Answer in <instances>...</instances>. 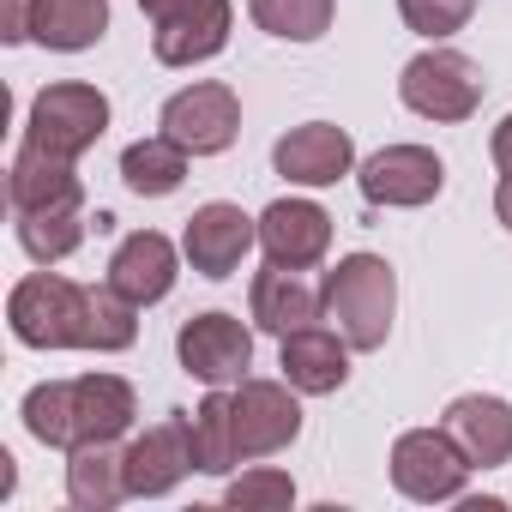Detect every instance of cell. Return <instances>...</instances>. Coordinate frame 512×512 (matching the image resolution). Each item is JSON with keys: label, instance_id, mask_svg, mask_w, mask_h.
I'll use <instances>...</instances> for the list:
<instances>
[{"label": "cell", "instance_id": "6da1fadb", "mask_svg": "<svg viewBox=\"0 0 512 512\" xmlns=\"http://www.w3.org/2000/svg\"><path fill=\"white\" fill-rule=\"evenodd\" d=\"M25 428L31 440L73 452V446H97V440H121L139 416V398L121 374H79V380H43L25 392Z\"/></svg>", "mask_w": 512, "mask_h": 512}, {"label": "cell", "instance_id": "7a4b0ae2", "mask_svg": "<svg viewBox=\"0 0 512 512\" xmlns=\"http://www.w3.org/2000/svg\"><path fill=\"white\" fill-rule=\"evenodd\" d=\"M326 320L344 332L350 350H380L392 338V314H398V278L380 253H344L320 284Z\"/></svg>", "mask_w": 512, "mask_h": 512}, {"label": "cell", "instance_id": "3957f363", "mask_svg": "<svg viewBox=\"0 0 512 512\" xmlns=\"http://www.w3.org/2000/svg\"><path fill=\"white\" fill-rule=\"evenodd\" d=\"M7 326L31 350H85L91 338V290L61 272H31L7 296Z\"/></svg>", "mask_w": 512, "mask_h": 512}, {"label": "cell", "instance_id": "277c9868", "mask_svg": "<svg viewBox=\"0 0 512 512\" xmlns=\"http://www.w3.org/2000/svg\"><path fill=\"white\" fill-rule=\"evenodd\" d=\"M398 97L410 115L422 121H470L482 103V67L458 49H422L416 61H404L398 73Z\"/></svg>", "mask_w": 512, "mask_h": 512}, {"label": "cell", "instance_id": "5b68a950", "mask_svg": "<svg viewBox=\"0 0 512 512\" xmlns=\"http://www.w3.org/2000/svg\"><path fill=\"white\" fill-rule=\"evenodd\" d=\"M109 133V97L97 85H79V79H61V85H43L31 97V115H25V139H37L43 151L55 157H85L97 139Z\"/></svg>", "mask_w": 512, "mask_h": 512}, {"label": "cell", "instance_id": "8992f818", "mask_svg": "<svg viewBox=\"0 0 512 512\" xmlns=\"http://www.w3.org/2000/svg\"><path fill=\"white\" fill-rule=\"evenodd\" d=\"M139 13L151 19V49L163 67H199L229 49V0H139Z\"/></svg>", "mask_w": 512, "mask_h": 512}, {"label": "cell", "instance_id": "52a82bcc", "mask_svg": "<svg viewBox=\"0 0 512 512\" xmlns=\"http://www.w3.org/2000/svg\"><path fill=\"white\" fill-rule=\"evenodd\" d=\"M470 470H476L470 452L446 428H410V434L392 440V482H398L404 500H422V506L458 500Z\"/></svg>", "mask_w": 512, "mask_h": 512}, {"label": "cell", "instance_id": "ba28073f", "mask_svg": "<svg viewBox=\"0 0 512 512\" xmlns=\"http://www.w3.org/2000/svg\"><path fill=\"white\" fill-rule=\"evenodd\" d=\"M302 392L290 380H241L229 392V422H235V452L241 458H272L296 446L302 434Z\"/></svg>", "mask_w": 512, "mask_h": 512}, {"label": "cell", "instance_id": "9c48e42d", "mask_svg": "<svg viewBox=\"0 0 512 512\" xmlns=\"http://www.w3.org/2000/svg\"><path fill=\"white\" fill-rule=\"evenodd\" d=\"M157 127H163L181 151L217 157V151H229L235 133H241V97H235L223 79H199V85H187V91H175V97L163 103Z\"/></svg>", "mask_w": 512, "mask_h": 512}, {"label": "cell", "instance_id": "30bf717a", "mask_svg": "<svg viewBox=\"0 0 512 512\" xmlns=\"http://www.w3.org/2000/svg\"><path fill=\"white\" fill-rule=\"evenodd\" d=\"M356 181H362V199H368V205L416 211V205L440 199L446 163H440L428 145H386V151H374V157L356 169Z\"/></svg>", "mask_w": 512, "mask_h": 512}, {"label": "cell", "instance_id": "8fae6325", "mask_svg": "<svg viewBox=\"0 0 512 512\" xmlns=\"http://www.w3.org/2000/svg\"><path fill=\"white\" fill-rule=\"evenodd\" d=\"M175 356L205 386H241L253 368V332L235 314H193L175 332Z\"/></svg>", "mask_w": 512, "mask_h": 512}, {"label": "cell", "instance_id": "7c38bea8", "mask_svg": "<svg viewBox=\"0 0 512 512\" xmlns=\"http://www.w3.org/2000/svg\"><path fill=\"white\" fill-rule=\"evenodd\" d=\"M253 241H260V217H247V211L229 205V199L199 205V211L187 217V229H181V253H187V266H193L199 278H229V272H241V260H247Z\"/></svg>", "mask_w": 512, "mask_h": 512}, {"label": "cell", "instance_id": "4fadbf2b", "mask_svg": "<svg viewBox=\"0 0 512 512\" xmlns=\"http://www.w3.org/2000/svg\"><path fill=\"white\" fill-rule=\"evenodd\" d=\"M272 169L296 187H332L356 169V139L332 121H308V127H290L278 145H272Z\"/></svg>", "mask_w": 512, "mask_h": 512}, {"label": "cell", "instance_id": "5bb4252c", "mask_svg": "<svg viewBox=\"0 0 512 512\" xmlns=\"http://www.w3.org/2000/svg\"><path fill=\"white\" fill-rule=\"evenodd\" d=\"M260 247H266L272 266H290V272L320 266L326 247H332V217H326V205H314V199H272V205L260 211Z\"/></svg>", "mask_w": 512, "mask_h": 512}, {"label": "cell", "instance_id": "9a60e30c", "mask_svg": "<svg viewBox=\"0 0 512 512\" xmlns=\"http://www.w3.org/2000/svg\"><path fill=\"white\" fill-rule=\"evenodd\" d=\"M121 470H127V494H133V500H157V494L181 488V476L193 470L187 416H175V422H157V428L133 434V440H127V452H121Z\"/></svg>", "mask_w": 512, "mask_h": 512}, {"label": "cell", "instance_id": "2e32d148", "mask_svg": "<svg viewBox=\"0 0 512 512\" xmlns=\"http://www.w3.org/2000/svg\"><path fill=\"white\" fill-rule=\"evenodd\" d=\"M175 272H181V253H175V241L157 235V229H133V235H121V247L109 253V284H115L133 308L163 302V296L175 290Z\"/></svg>", "mask_w": 512, "mask_h": 512}, {"label": "cell", "instance_id": "e0dca14e", "mask_svg": "<svg viewBox=\"0 0 512 512\" xmlns=\"http://www.w3.org/2000/svg\"><path fill=\"white\" fill-rule=\"evenodd\" d=\"M247 314H253V326H260V332L290 338V332H308V326L326 314V302H320V290H314L302 272L266 260V272L253 278V290H247Z\"/></svg>", "mask_w": 512, "mask_h": 512}, {"label": "cell", "instance_id": "ac0fdd59", "mask_svg": "<svg viewBox=\"0 0 512 512\" xmlns=\"http://www.w3.org/2000/svg\"><path fill=\"white\" fill-rule=\"evenodd\" d=\"M284 350H278V368H284V380L302 392V398H326V392H338L344 380H350V344H344V332L332 326H308V332H290V338H278Z\"/></svg>", "mask_w": 512, "mask_h": 512}, {"label": "cell", "instance_id": "d6986e66", "mask_svg": "<svg viewBox=\"0 0 512 512\" xmlns=\"http://www.w3.org/2000/svg\"><path fill=\"white\" fill-rule=\"evenodd\" d=\"M440 428H446V434L470 452V464H482V470H494V464L512 458V404H506V398L464 392V398L446 404V422H440Z\"/></svg>", "mask_w": 512, "mask_h": 512}, {"label": "cell", "instance_id": "ffe728a7", "mask_svg": "<svg viewBox=\"0 0 512 512\" xmlns=\"http://www.w3.org/2000/svg\"><path fill=\"white\" fill-rule=\"evenodd\" d=\"M85 193H67L55 205H37V211H19V247L31 253L37 266H61L67 253H79L85 241Z\"/></svg>", "mask_w": 512, "mask_h": 512}, {"label": "cell", "instance_id": "44dd1931", "mask_svg": "<svg viewBox=\"0 0 512 512\" xmlns=\"http://www.w3.org/2000/svg\"><path fill=\"white\" fill-rule=\"evenodd\" d=\"M67 193H85V187H79V163L43 151L37 139H25L19 157H13V175H7V199H13V211L55 205V199H67Z\"/></svg>", "mask_w": 512, "mask_h": 512}, {"label": "cell", "instance_id": "7402d4cb", "mask_svg": "<svg viewBox=\"0 0 512 512\" xmlns=\"http://www.w3.org/2000/svg\"><path fill=\"white\" fill-rule=\"evenodd\" d=\"M103 31H109V0H37L31 13V43L61 49V55L97 49Z\"/></svg>", "mask_w": 512, "mask_h": 512}, {"label": "cell", "instance_id": "603a6c76", "mask_svg": "<svg viewBox=\"0 0 512 512\" xmlns=\"http://www.w3.org/2000/svg\"><path fill=\"white\" fill-rule=\"evenodd\" d=\"M67 500L79 512H109V506L127 500V470H121L115 440H97V446H73L67 452Z\"/></svg>", "mask_w": 512, "mask_h": 512}, {"label": "cell", "instance_id": "cb8c5ba5", "mask_svg": "<svg viewBox=\"0 0 512 512\" xmlns=\"http://www.w3.org/2000/svg\"><path fill=\"white\" fill-rule=\"evenodd\" d=\"M187 157H193V151H181L169 133L133 139V145L121 151V181H127V193H139V199H169V193L187 181Z\"/></svg>", "mask_w": 512, "mask_h": 512}, {"label": "cell", "instance_id": "d4e9b609", "mask_svg": "<svg viewBox=\"0 0 512 512\" xmlns=\"http://www.w3.org/2000/svg\"><path fill=\"white\" fill-rule=\"evenodd\" d=\"M187 416V410H181ZM187 440H193V470L205 476H229L241 464L235 452V422H229V392L211 386V398H199V410L187 416Z\"/></svg>", "mask_w": 512, "mask_h": 512}, {"label": "cell", "instance_id": "484cf974", "mask_svg": "<svg viewBox=\"0 0 512 512\" xmlns=\"http://www.w3.org/2000/svg\"><path fill=\"white\" fill-rule=\"evenodd\" d=\"M253 25L266 37H284V43H320L332 31V13L338 0H247Z\"/></svg>", "mask_w": 512, "mask_h": 512}, {"label": "cell", "instance_id": "4316f807", "mask_svg": "<svg viewBox=\"0 0 512 512\" xmlns=\"http://www.w3.org/2000/svg\"><path fill=\"white\" fill-rule=\"evenodd\" d=\"M223 500H229L235 512H278V506L296 500V482H290L284 470H241V476L223 488Z\"/></svg>", "mask_w": 512, "mask_h": 512}, {"label": "cell", "instance_id": "83f0119b", "mask_svg": "<svg viewBox=\"0 0 512 512\" xmlns=\"http://www.w3.org/2000/svg\"><path fill=\"white\" fill-rule=\"evenodd\" d=\"M398 13H404V25H410L416 37L440 43V37H452V31H464V25H470L476 0H398Z\"/></svg>", "mask_w": 512, "mask_h": 512}, {"label": "cell", "instance_id": "f1b7e54d", "mask_svg": "<svg viewBox=\"0 0 512 512\" xmlns=\"http://www.w3.org/2000/svg\"><path fill=\"white\" fill-rule=\"evenodd\" d=\"M31 13H37V0H0V37L31 43Z\"/></svg>", "mask_w": 512, "mask_h": 512}, {"label": "cell", "instance_id": "f546056e", "mask_svg": "<svg viewBox=\"0 0 512 512\" xmlns=\"http://www.w3.org/2000/svg\"><path fill=\"white\" fill-rule=\"evenodd\" d=\"M488 157H494V163H500V169L512 175V115H506V121L494 127V139H488Z\"/></svg>", "mask_w": 512, "mask_h": 512}, {"label": "cell", "instance_id": "4dcf8cb0", "mask_svg": "<svg viewBox=\"0 0 512 512\" xmlns=\"http://www.w3.org/2000/svg\"><path fill=\"white\" fill-rule=\"evenodd\" d=\"M494 217L512 229V175H500V187H494Z\"/></svg>", "mask_w": 512, "mask_h": 512}]
</instances>
